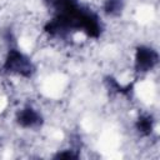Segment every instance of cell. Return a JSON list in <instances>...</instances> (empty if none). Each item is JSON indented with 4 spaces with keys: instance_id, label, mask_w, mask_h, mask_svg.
I'll return each mask as SVG.
<instances>
[{
    "instance_id": "6da1fadb",
    "label": "cell",
    "mask_w": 160,
    "mask_h": 160,
    "mask_svg": "<svg viewBox=\"0 0 160 160\" xmlns=\"http://www.w3.org/2000/svg\"><path fill=\"white\" fill-rule=\"evenodd\" d=\"M4 69L12 74L30 76L32 72V64L24 54L19 52L18 50H10L4 64Z\"/></svg>"
},
{
    "instance_id": "7a4b0ae2",
    "label": "cell",
    "mask_w": 160,
    "mask_h": 160,
    "mask_svg": "<svg viewBox=\"0 0 160 160\" xmlns=\"http://www.w3.org/2000/svg\"><path fill=\"white\" fill-rule=\"evenodd\" d=\"M158 62V54L149 48L141 46L136 51V60H135V66L138 71L145 72L151 70L155 64Z\"/></svg>"
},
{
    "instance_id": "3957f363",
    "label": "cell",
    "mask_w": 160,
    "mask_h": 160,
    "mask_svg": "<svg viewBox=\"0 0 160 160\" xmlns=\"http://www.w3.org/2000/svg\"><path fill=\"white\" fill-rule=\"evenodd\" d=\"M40 120H41L40 115L31 108L22 109L18 115V121L24 128H34L38 124H40Z\"/></svg>"
},
{
    "instance_id": "277c9868",
    "label": "cell",
    "mask_w": 160,
    "mask_h": 160,
    "mask_svg": "<svg viewBox=\"0 0 160 160\" xmlns=\"http://www.w3.org/2000/svg\"><path fill=\"white\" fill-rule=\"evenodd\" d=\"M124 6V0H106L105 1V10L108 14L115 15L121 11Z\"/></svg>"
},
{
    "instance_id": "5b68a950",
    "label": "cell",
    "mask_w": 160,
    "mask_h": 160,
    "mask_svg": "<svg viewBox=\"0 0 160 160\" xmlns=\"http://www.w3.org/2000/svg\"><path fill=\"white\" fill-rule=\"evenodd\" d=\"M151 128H152V125H151V120L149 116H142L138 120V130L141 134H146V135L150 134Z\"/></svg>"
}]
</instances>
